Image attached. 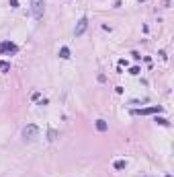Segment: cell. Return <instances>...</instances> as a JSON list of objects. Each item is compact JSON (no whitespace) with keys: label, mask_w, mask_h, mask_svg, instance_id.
Returning <instances> with one entry per match:
<instances>
[{"label":"cell","mask_w":174,"mask_h":177,"mask_svg":"<svg viewBox=\"0 0 174 177\" xmlns=\"http://www.w3.org/2000/svg\"><path fill=\"white\" fill-rule=\"evenodd\" d=\"M43 12H45V2L43 0H31V14L35 19H43Z\"/></svg>","instance_id":"cell-1"},{"label":"cell","mask_w":174,"mask_h":177,"mask_svg":"<svg viewBox=\"0 0 174 177\" xmlns=\"http://www.w3.org/2000/svg\"><path fill=\"white\" fill-rule=\"evenodd\" d=\"M37 136H39V128H37L35 124L25 126V130H23V138H25V140H35Z\"/></svg>","instance_id":"cell-2"},{"label":"cell","mask_w":174,"mask_h":177,"mask_svg":"<svg viewBox=\"0 0 174 177\" xmlns=\"http://www.w3.org/2000/svg\"><path fill=\"white\" fill-rule=\"evenodd\" d=\"M164 107L160 105H152V107H146V109H135L133 115H150V113H162Z\"/></svg>","instance_id":"cell-3"},{"label":"cell","mask_w":174,"mask_h":177,"mask_svg":"<svg viewBox=\"0 0 174 177\" xmlns=\"http://www.w3.org/2000/svg\"><path fill=\"white\" fill-rule=\"evenodd\" d=\"M16 52H19V47L12 41H2L0 43V54H16Z\"/></svg>","instance_id":"cell-4"},{"label":"cell","mask_w":174,"mask_h":177,"mask_svg":"<svg viewBox=\"0 0 174 177\" xmlns=\"http://www.w3.org/2000/svg\"><path fill=\"white\" fill-rule=\"evenodd\" d=\"M86 27H88V19H86V17H82L80 21H78V25H76V29H74V35H76V37L84 35V31H86Z\"/></svg>","instance_id":"cell-5"},{"label":"cell","mask_w":174,"mask_h":177,"mask_svg":"<svg viewBox=\"0 0 174 177\" xmlns=\"http://www.w3.org/2000/svg\"><path fill=\"white\" fill-rule=\"evenodd\" d=\"M96 130L98 132H106L109 130V124H106L104 119H96Z\"/></svg>","instance_id":"cell-6"},{"label":"cell","mask_w":174,"mask_h":177,"mask_svg":"<svg viewBox=\"0 0 174 177\" xmlns=\"http://www.w3.org/2000/svg\"><path fill=\"white\" fill-rule=\"evenodd\" d=\"M59 58H62V60H68V58H70V47L64 46L62 49H59Z\"/></svg>","instance_id":"cell-7"},{"label":"cell","mask_w":174,"mask_h":177,"mask_svg":"<svg viewBox=\"0 0 174 177\" xmlns=\"http://www.w3.org/2000/svg\"><path fill=\"white\" fill-rule=\"evenodd\" d=\"M113 167H115L117 171H121V169H125V161H115V163H113Z\"/></svg>","instance_id":"cell-8"},{"label":"cell","mask_w":174,"mask_h":177,"mask_svg":"<svg viewBox=\"0 0 174 177\" xmlns=\"http://www.w3.org/2000/svg\"><path fill=\"white\" fill-rule=\"evenodd\" d=\"M0 70L8 72V70H10V64H8V62H0Z\"/></svg>","instance_id":"cell-9"},{"label":"cell","mask_w":174,"mask_h":177,"mask_svg":"<svg viewBox=\"0 0 174 177\" xmlns=\"http://www.w3.org/2000/svg\"><path fill=\"white\" fill-rule=\"evenodd\" d=\"M47 136H49L47 140H56V138H58V132H56V130H49V132H47Z\"/></svg>","instance_id":"cell-10"},{"label":"cell","mask_w":174,"mask_h":177,"mask_svg":"<svg viewBox=\"0 0 174 177\" xmlns=\"http://www.w3.org/2000/svg\"><path fill=\"white\" fill-rule=\"evenodd\" d=\"M156 122H158L160 126H168V119L166 118H156Z\"/></svg>","instance_id":"cell-11"},{"label":"cell","mask_w":174,"mask_h":177,"mask_svg":"<svg viewBox=\"0 0 174 177\" xmlns=\"http://www.w3.org/2000/svg\"><path fill=\"white\" fill-rule=\"evenodd\" d=\"M139 66H133V68H131V70H129V74H133V76H135V74H139Z\"/></svg>","instance_id":"cell-12"},{"label":"cell","mask_w":174,"mask_h":177,"mask_svg":"<svg viewBox=\"0 0 174 177\" xmlns=\"http://www.w3.org/2000/svg\"><path fill=\"white\" fill-rule=\"evenodd\" d=\"M10 6L12 8H16V6H19V0H10Z\"/></svg>","instance_id":"cell-13"},{"label":"cell","mask_w":174,"mask_h":177,"mask_svg":"<svg viewBox=\"0 0 174 177\" xmlns=\"http://www.w3.org/2000/svg\"><path fill=\"white\" fill-rule=\"evenodd\" d=\"M139 2H146V0H139Z\"/></svg>","instance_id":"cell-14"}]
</instances>
